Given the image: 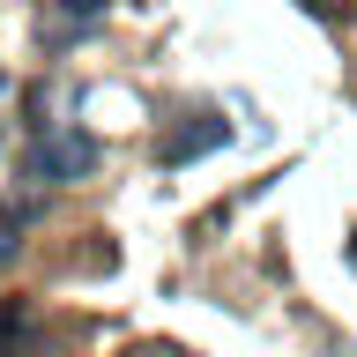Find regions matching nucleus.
Returning a JSON list of instances; mask_svg holds the SVG:
<instances>
[{"label":"nucleus","mask_w":357,"mask_h":357,"mask_svg":"<svg viewBox=\"0 0 357 357\" xmlns=\"http://www.w3.org/2000/svg\"><path fill=\"white\" fill-rule=\"evenodd\" d=\"M223 142H231V127H223V119H194V127H178L172 142H156V164H164V172H178V164H194V156L223 149Z\"/></svg>","instance_id":"2"},{"label":"nucleus","mask_w":357,"mask_h":357,"mask_svg":"<svg viewBox=\"0 0 357 357\" xmlns=\"http://www.w3.org/2000/svg\"><path fill=\"white\" fill-rule=\"evenodd\" d=\"M350 253H357V245H350Z\"/></svg>","instance_id":"4"},{"label":"nucleus","mask_w":357,"mask_h":357,"mask_svg":"<svg viewBox=\"0 0 357 357\" xmlns=\"http://www.w3.org/2000/svg\"><path fill=\"white\" fill-rule=\"evenodd\" d=\"M97 8H105V0H67V15H97Z\"/></svg>","instance_id":"3"},{"label":"nucleus","mask_w":357,"mask_h":357,"mask_svg":"<svg viewBox=\"0 0 357 357\" xmlns=\"http://www.w3.org/2000/svg\"><path fill=\"white\" fill-rule=\"evenodd\" d=\"M97 164H105V149H97V134H82V127H45L38 149H30V178H38V186H82Z\"/></svg>","instance_id":"1"}]
</instances>
